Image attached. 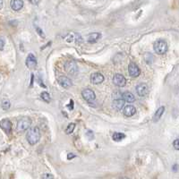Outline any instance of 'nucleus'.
Returning <instances> with one entry per match:
<instances>
[{"mask_svg": "<svg viewBox=\"0 0 179 179\" xmlns=\"http://www.w3.org/2000/svg\"><path fill=\"white\" fill-rule=\"evenodd\" d=\"M26 139L28 142L31 145L36 144L40 139V132L38 127L31 128L26 133Z\"/></svg>", "mask_w": 179, "mask_h": 179, "instance_id": "nucleus-1", "label": "nucleus"}, {"mask_svg": "<svg viewBox=\"0 0 179 179\" xmlns=\"http://www.w3.org/2000/svg\"><path fill=\"white\" fill-rule=\"evenodd\" d=\"M154 51L159 55H163L168 50V44L164 40H158L154 43Z\"/></svg>", "mask_w": 179, "mask_h": 179, "instance_id": "nucleus-2", "label": "nucleus"}, {"mask_svg": "<svg viewBox=\"0 0 179 179\" xmlns=\"http://www.w3.org/2000/svg\"><path fill=\"white\" fill-rule=\"evenodd\" d=\"M31 118H28V117H24V118H21V119L18 121V123H17V129L19 131H24V130L29 129L30 126H31Z\"/></svg>", "mask_w": 179, "mask_h": 179, "instance_id": "nucleus-3", "label": "nucleus"}, {"mask_svg": "<svg viewBox=\"0 0 179 179\" xmlns=\"http://www.w3.org/2000/svg\"><path fill=\"white\" fill-rule=\"evenodd\" d=\"M82 96L88 102H92L96 99L95 92L92 90H91V89H85V90H83L82 91Z\"/></svg>", "mask_w": 179, "mask_h": 179, "instance_id": "nucleus-4", "label": "nucleus"}, {"mask_svg": "<svg viewBox=\"0 0 179 179\" xmlns=\"http://www.w3.org/2000/svg\"><path fill=\"white\" fill-rule=\"evenodd\" d=\"M64 69L65 71L67 72L68 74L70 75H75L76 73L78 72V68H77V65L73 61H70V62H67L65 64H64Z\"/></svg>", "mask_w": 179, "mask_h": 179, "instance_id": "nucleus-5", "label": "nucleus"}, {"mask_svg": "<svg viewBox=\"0 0 179 179\" xmlns=\"http://www.w3.org/2000/svg\"><path fill=\"white\" fill-rule=\"evenodd\" d=\"M128 72H129L130 76H132V77H137L141 73L140 68L134 63H131L129 64V66H128Z\"/></svg>", "mask_w": 179, "mask_h": 179, "instance_id": "nucleus-6", "label": "nucleus"}, {"mask_svg": "<svg viewBox=\"0 0 179 179\" xmlns=\"http://www.w3.org/2000/svg\"><path fill=\"white\" fill-rule=\"evenodd\" d=\"M113 82L115 85L118 87H124L126 83V80L124 75L118 73V74H115L113 77Z\"/></svg>", "mask_w": 179, "mask_h": 179, "instance_id": "nucleus-7", "label": "nucleus"}, {"mask_svg": "<svg viewBox=\"0 0 179 179\" xmlns=\"http://www.w3.org/2000/svg\"><path fill=\"white\" fill-rule=\"evenodd\" d=\"M58 83L61 87L64 88V89H68L73 85V82L71 81V79H69L66 76H60L58 78Z\"/></svg>", "mask_w": 179, "mask_h": 179, "instance_id": "nucleus-8", "label": "nucleus"}, {"mask_svg": "<svg viewBox=\"0 0 179 179\" xmlns=\"http://www.w3.org/2000/svg\"><path fill=\"white\" fill-rule=\"evenodd\" d=\"M136 91L140 97H144L148 94V86L144 83H140L136 86Z\"/></svg>", "mask_w": 179, "mask_h": 179, "instance_id": "nucleus-9", "label": "nucleus"}, {"mask_svg": "<svg viewBox=\"0 0 179 179\" xmlns=\"http://www.w3.org/2000/svg\"><path fill=\"white\" fill-rule=\"evenodd\" d=\"M104 81V76L100 73H94L91 76V82L93 84H100L103 82Z\"/></svg>", "mask_w": 179, "mask_h": 179, "instance_id": "nucleus-10", "label": "nucleus"}, {"mask_svg": "<svg viewBox=\"0 0 179 179\" xmlns=\"http://www.w3.org/2000/svg\"><path fill=\"white\" fill-rule=\"evenodd\" d=\"M26 65L30 69H35L37 66V59L33 54H30L26 59Z\"/></svg>", "mask_w": 179, "mask_h": 179, "instance_id": "nucleus-11", "label": "nucleus"}, {"mask_svg": "<svg viewBox=\"0 0 179 179\" xmlns=\"http://www.w3.org/2000/svg\"><path fill=\"white\" fill-rule=\"evenodd\" d=\"M0 127L5 132V133H10L12 130V123L10 120L3 119L0 121Z\"/></svg>", "mask_w": 179, "mask_h": 179, "instance_id": "nucleus-12", "label": "nucleus"}, {"mask_svg": "<svg viewBox=\"0 0 179 179\" xmlns=\"http://www.w3.org/2000/svg\"><path fill=\"white\" fill-rule=\"evenodd\" d=\"M10 5L13 11H19L23 6V1L22 0H11Z\"/></svg>", "mask_w": 179, "mask_h": 179, "instance_id": "nucleus-13", "label": "nucleus"}, {"mask_svg": "<svg viewBox=\"0 0 179 179\" xmlns=\"http://www.w3.org/2000/svg\"><path fill=\"white\" fill-rule=\"evenodd\" d=\"M123 113L125 117H132L133 116L135 113H136V109L132 105H128L126 107H124V110H123Z\"/></svg>", "mask_w": 179, "mask_h": 179, "instance_id": "nucleus-14", "label": "nucleus"}, {"mask_svg": "<svg viewBox=\"0 0 179 179\" xmlns=\"http://www.w3.org/2000/svg\"><path fill=\"white\" fill-rule=\"evenodd\" d=\"M101 37V34L99 33V32H93V33H91L88 38H87V41L90 42V43H94V42H97Z\"/></svg>", "mask_w": 179, "mask_h": 179, "instance_id": "nucleus-15", "label": "nucleus"}, {"mask_svg": "<svg viewBox=\"0 0 179 179\" xmlns=\"http://www.w3.org/2000/svg\"><path fill=\"white\" fill-rule=\"evenodd\" d=\"M123 100H124V102H128V103H133L135 101L134 96L129 91H125L123 93Z\"/></svg>", "mask_w": 179, "mask_h": 179, "instance_id": "nucleus-16", "label": "nucleus"}, {"mask_svg": "<svg viewBox=\"0 0 179 179\" xmlns=\"http://www.w3.org/2000/svg\"><path fill=\"white\" fill-rule=\"evenodd\" d=\"M124 106V100H115L112 103V108L117 110H121Z\"/></svg>", "mask_w": 179, "mask_h": 179, "instance_id": "nucleus-17", "label": "nucleus"}, {"mask_svg": "<svg viewBox=\"0 0 179 179\" xmlns=\"http://www.w3.org/2000/svg\"><path fill=\"white\" fill-rule=\"evenodd\" d=\"M164 111H165V107H160L157 111H156V113H155V115H154V117H153V121L154 122H158L159 120L160 119V118H161V116L163 115V113H164Z\"/></svg>", "mask_w": 179, "mask_h": 179, "instance_id": "nucleus-18", "label": "nucleus"}, {"mask_svg": "<svg viewBox=\"0 0 179 179\" xmlns=\"http://www.w3.org/2000/svg\"><path fill=\"white\" fill-rule=\"evenodd\" d=\"M124 137H125V134H124L122 133H115L113 134V140L115 142H120L123 139H124Z\"/></svg>", "mask_w": 179, "mask_h": 179, "instance_id": "nucleus-19", "label": "nucleus"}, {"mask_svg": "<svg viewBox=\"0 0 179 179\" xmlns=\"http://www.w3.org/2000/svg\"><path fill=\"white\" fill-rule=\"evenodd\" d=\"M74 128H75V124H74V123H71V124H69V125L67 126V128H66V130H65V133H66L67 134H70V133H72L73 132Z\"/></svg>", "mask_w": 179, "mask_h": 179, "instance_id": "nucleus-20", "label": "nucleus"}, {"mask_svg": "<svg viewBox=\"0 0 179 179\" xmlns=\"http://www.w3.org/2000/svg\"><path fill=\"white\" fill-rule=\"evenodd\" d=\"M41 99L46 101V102H49L50 101V96L48 92H42L41 93Z\"/></svg>", "mask_w": 179, "mask_h": 179, "instance_id": "nucleus-21", "label": "nucleus"}, {"mask_svg": "<svg viewBox=\"0 0 179 179\" xmlns=\"http://www.w3.org/2000/svg\"><path fill=\"white\" fill-rule=\"evenodd\" d=\"M1 106H2V108H3L4 110H6V109H8L10 108V101L7 100H3L2 103H1Z\"/></svg>", "mask_w": 179, "mask_h": 179, "instance_id": "nucleus-22", "label": "nucleus"}, {"mask_svg": "<svg viewBox=\"0 0 179 179\" xmlns=\"http://www.w3.org/2000/svg\"><path fill=\"white\" fill-rule=\"evenodd\" d=\"M86 135H87V137H89L90 140H92L93 137H94V133H92L91 130H88V131L86 132Z\"/></svg>", "mask_w": 179, "mask_h": 179, "instance_id": "nucleus-23", "label": "nucleus"}, {"mask_svg": "<svg viewBox=\"0 0 179 179\" xmlns=\"http://www.w3.org/2000/svg\"><path fill=\"white\" fill-rule=\"evenodd\" d=\"M4 44H5L4 39L3 37H0V50H3V49H4Z\"/></svg>", "mask_w": 179, "mask_h": 179, "instance_id": "nucleus-24", "label": "nucleus"}, {"mask_svg": "<svg viewBox=\"0 0 179 179\" xmlns=\"http://www.w3.org/2000/svg\"><path fill=\"white\" fill-rule=\"evenodd\" d=\"M173 146H174V148L177 150V151H178L179 150V140L178 139H177L174 142H173Z\"/></svg>", "mask_w": 179, "mask_h": 179, "instance_id": "nucleus-25", "label": "nucleus"}, {"mask_svg": "<svg viewBox=\"0 0 179 179\" xmlns=\"http://www.w3.org/2000/svg\"><path fill=\"white\" fill-rule=\"evenodd\" d=\"M36 31H37V32H38L41 37H42V38H44V37H45V34L42 32V31H41V29H40V28L37 27V28H36Z\"/></svg>", "mask_w": 179, "mask_h": 179, "instance_id": "nucleus-26", "label": "nucleus"}, {"mask_svg": "<svg viewBox=\"0 0 179 179\" xmlns=\"http://www.w3.org/2000/svg\"><path fill=\"white\" fill-rule=\"evenodd\" d=\"M67 108H68L70 110L73 109V100H70V104H69V105H67Z\"/></svg>", "mask_w": 179, "mask_h": 179, "instance_id": "nucleus-27", "label": "nucleus"}, {"mask_svg": "<svg viewBox=\"0 0 179 179\" xmlns=\"http://www.w3.org/2000/svg\"><path fill=\"white\" fill-rule=\"evenodd\" d=\"M54 177L52 176V175H50V174H44L42 177H41V178H53Z\"/></svg>", "mask_w": 179, "mask_h": 179, "instance_id": "nucleus-28", "label": "nucleus"}, {"mask_svg": "<svg viewBox=\"0 0 179 179\" xmlns=\"http://www.w3.org/2000/svg\"><path fill=\"white\" fill-rule=\"evenodd\" d=\"M29 1L33 4H39V3L40 2V0H29Z\"/></svg>", "mask_w": 179, "mask_h": 179, "instance_id": "nucleus-29", "label": "nucleus"}, {"mask_svg": "<svg viewBox=\"0 0 179 179\" xmlns=\"http://www.w3.org/2000/svg\"><path fill=\"white\" fill-rule=\"evenodd\" d=\"M74 157H75V155H74V154H73V153H69V154H68V156H67V159H68V160H72V159H73V158H74Z\"/></svg>", "mask_w": 179, "mask_h": 179, "instance_id": "nucleus-30", "label": "nucleus"}, {"mask_svg": "<svg viewBox=\"0 0 179 179\" xmlns=\"http://www.w3.org/2000/svg\"><path fill=\"white\" fill-rule=\"evenodd\" d=\"M3 7V0H0V9H2Z\"/></svg>", "mask_w": 179, "mask_h": 179, "instance_id": "nucleus-31", "label": "nucleus"}, {"mask_svg": "<svg viewBox=\"0 0 179 179\" xmlns=\"http://www.w3.org/2000/svg\"><path fill=\"white\" fill-rule=\"evenodd\" d=\"M178 169V165H175V168H174V170H177Z\"/></svg>", "mask_w": 179, "mask_h": 179, "instance_id": "nucleus-32", "label": "nucleus"}]
</instances>
